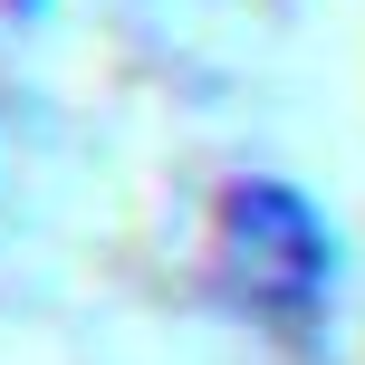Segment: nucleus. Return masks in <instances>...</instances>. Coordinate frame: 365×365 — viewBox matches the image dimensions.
Returning <instances> with one entry per match:
<instances>
[{"instance_id":"obj_1","label":"nucleus","mask_w":365,"mask_h":365,"mask_svg":"<svg viewBox=\"0 0 365 365\" xmlns=\"http://www.w3.org/2000/svg\"><path fill=\"white\" fill-rule=\"evenodd\" d=\"M212 269L250 317L308 336L336 308V221L289 173H231L212 202Z\"/></svg>"},{"instance_id":"obj_2","label":"nucleus","mask_w":365,"mask_h":365,"mask_svg":"<svg viewBox=\"0 0 365 365\" xmlns=\"http://www.w3.org/2000/svg\"><path fill=\"white\" fill-rule=\"evenodd\" d=\"M0 10H10V19H38V10H48V0H0Z\"/></svg>"}]
</instances>
